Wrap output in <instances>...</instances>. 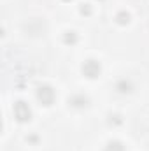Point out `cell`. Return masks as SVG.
Instances as JSON below:
<instances>
[{
  "instance_id": "cell-1",
  "label": "cell",
  "mask_w": 149,
  "mask_h": 151,
  "mask_svg": "<svg viewBox=\"0 0 149 151\" xmlns=\"http://www.w3.org/2000/svg\"><path fill=\"white\" fill-rule=\"evenodd\" d=\"M14 116H16L18 121H21V123L28 121L30 116H32V111H30L28 104H25V102H21V100L16 102V104H14Z\"/></svg>"
},
{
  "instance_id": "cell-2",
  "label": "cell",
  "mask_w": 149,
  "mask_h": 151,
  "mask_svg": "<svg viewBox=\"0 0 149 151\" xmlns=\"http://www.w3.org/2000/svg\"><path fill=\"white\" fill-rule=\"evenodd\" d=\"M37 99H39L40 104L51 106L53 100H54V91H53V88H51V86H40L37 90Z\"/></svg>"
},
{
  "instance_id": "cell-3",
  "label": "cell",
  "mask_w": 149,
  "mask_h": 151,
  "mask_svg": "<svg viewBox=\"0 0 149 151\" xmlns=\"http://www.w3.org/2000/svg\"><path fill=\"white\" fill-rule=\"evenodd\" d=\"M82 72H84L86 77L93 79V77H97V76L100 74V63L95 62V60H88V62L82 65Z\"/></svg>"
},
{
  "instance_id": "cell-4",
  "label": "cell",
  "mask_w": 149,
  "mask_h": 151,
  "mask_svg": "<svg viewBox=\"0 0 149 151\" xmlns=\"http://www.w3.org/2000/svg\"><path fill=\"white\" fill-rule=\"evenodd\" d=\"M105 151H125V148H123V144H121V142L114 141V142H109V146L105 148Z\"/></svg>"
},
{
  "instance_id": "cell-5",
  "label": "cell",
  "mask_w": 149,
  "mask_h": 151,
  "mask_svg": "<svg viewBox=\"0 0 149 151\" xmlns=\"http://www.w3.org/2000/svg\"><path fill=\"white\" fill-rule=\"evenodd\" d=\"M75 40H77V37H75L74 32H67V35H65V42H70V44H74Z\"/></svg>"
},
{
  "instance_id": "cell-6",
  "label": "cell",
  "mask_w": 149,
  "mask_h": 151,
  "mask_svg": "<svg viewBox=\"0 0 149 151\" xmlns=\"http://www.w3.org/2000/svg\"><path fill=\"white\" fill-rule=\"evenodd\" d=\"M119 23H128V14H119Z\"/></svg>"
}]
</instances>
